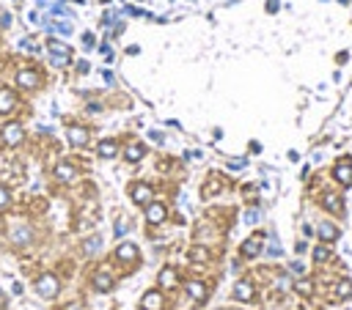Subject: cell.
<instances>
[{
    "mask_svg": "<svg viewBox=\"0 0 352 310\" xmlns=\"http://www.w3.org/2000/svg\"><path fill=\"white\" fill-rule=\"evenodd\" d=\"M47 50H50V58H53L55 66H66V63H69V58H72V50H69V44L55 42V39H50V42H47Z\"/></svg>",
    "mask_w": 352,
    "mask_h": 310,
    "instance_id": "6da1fadb",
    "label": "cell"
},
{
    "mask_svg": "<svg viewBox=\"0 0 352 310\" xmlns=\"http://www.w3.org/2000/svg\"><path fill=\"white\" fill-rule=\"evenodd\" d=\"M58 277H55V274H42V277H39L36 280V291L42 294V297H55V294H58Z\"/></svg>",
    "mask_w": 352,
    "mask_h": 310,
    "instance_id": "7a4b0ae2",
    "label": "cell"
},
{
    "mask_svg": "<svg viewBox=\"0 0 352 310\" xmlns=\"http://www.w3.org/2000/svg\"><path fill=\"white\" fill-rule=\"evenodd\" d=\"M19 140H22V124H6L3 126V143L6 146H17Z\"/></svg>",
    "mask_w": 352,
    "mask_h": 310,
    "instance_id": "3957f363",
    "label": "cell"
},
{
    "mask_svg": "<svg viewBox=\"0 0 352 310\" xmlns=\"http://www.w3.org/2000/svg\"><path fill=\"white\" fill-rule=\"evenodd\" d=\"M151 190H149V184H135L132 187V201L135 203H141V206H149L151 203Z\"/></svg>",
    "mask_w": 352,
    "mask_h": 310,
    "instance_id": "277c9868",
    "label": "cell"
},
{
    "mask_svg": "<svg viewBox=\"0 0 352 310\" xmlns=\"http://www.w3.org/2000/svg\"><path fill=\"white\" fill-rule=\"evenodd\" d=\"M333 176L344 187H350L352 184V162H339V165H336V170H333Z\"/></svg>",
    "mask_w": 352,
    "mask_h": 310,
    "instance_id": "5b68a950",
    "label": "cell"
},
{
    "mask_svg": "<svg viewBox=\"0 0 352 310\" xmlns=\"http://www.w3.org/2000/svg\"><path fill=\"white\" fill-rule=\"evenodd\" d=\"M259 253H262V236H251V239L242 245V256H245V258H256Z\"/></svg>",
    "mask_w": 352,
    "mask_h": 310,
    "instance_id": "8992f818",
    "label": "cell"
},
{
    "mask_svg": "<svg viewBox=\"0 0 352 310\" xmlns=\"http://www.w3.org/2000/svg\"><path fill=\"white\" fill-rule=\"evenodd\" d=\"M234 297H237L239 302H251L253 299V286L248 280H239L237 286H234Z\"/></svg>",
    "mask_w": 352,
    "mask_h": 310,
    "instance_id": "52a82bcc",
    "label": "cell"
},
{
    "mask_svg": "<svg viewBox=\"0 0 352 310\" xmlns=\"http://www.w3.org/2000/svg\"><path fill=\"white\" fill-rule=\"evenodd\" d=\"M17 83L22 85V88H36V85H39V74L33 72V69H22V72L17 74Z\"/></svg>",
    "mask_w": 352,
    "mask_h": 310,
    "instance_id": "ba28073f",
    "label": "cell"
},
{
    "mask_svg": "<svg viewBox=\"0 0 352 310\" xmlns=\"http://www.w3.org/2000/svg\"><path fill=\"white\" fill-rule=\"evenodd\" d=\"M141 308H143V310H162V294L149 291L143 299H141Z\"/></svg>",
    "mask_w": 352,
    "mask_h": 310,
    "instance_id": "9c48e42d",
    "label": "cell"
},
{
    "mask_svg": "<svg viewBox=\"0 0 352 310\" xmlns=\"http://www.w3.org/2000/svg\"><path fill=\"white\" fill-rule=\"evenodd\" d=\"M66 137H69L72 146H83L85 140H88V132H85L83 126H69V129H66Z\"/></svg>",
    "mask_w": 352,
    "mask_h": 310,
    "instance_id": "30bf717a",
    "label": "cell"
},
{
    "mask_svg": "<svg viewBox=\"0 0 352 310\" xmlns=\"http://www.w3.org/2000/svg\"><path fill=\"white\" fill-rule=\"evenodd\" d=\"M316 233H319V239H322V242H333V239H339V228H336L333 222H319Z\"/></svg>",
    "mask_w": 352,
    "mask_h": 310,
    "instance_id": "8fae6325",
    "label": "cell"
},
{
    "mask_svg": "<svg viewBox=\"0 0 352 310\" xmlns=\"http://www.w3.org/2000/svg\"><path fill=\"white\" fill-rule=\"evenodd\" d=\"M14 104H17V96L8 88H0V113H11Z\"/></svg>",
    "mask_w": 352,
    "mask_h": 310,
    "instance_id": "7c38bea8",
    "label": "cell"
},
{
    "mask_svg": "<svg viewBox=\"0 0 352 310\" xmlns=\"http://www.w3.org/2000/svg\"><path fill=\"white\" fill-rule=\"evenodd\" d=\"M146 220L149 222H162L165 220V206H162V203H149V209H146Z\"/></svg>",
    "mask_w": 352,
    "mask_h": 310,
    "instance_id": "4fadbf2b",
    "label": "cell"
},
{
    "mask_svg": "<svg viewBox=\"0 0 352 310\" xmlns=\"http://www.w3.org/2000/svg\"><path fill=\"white\" fill-rule=\"evenodd\" d=\"M110 286H113V277H110L105 269H99V272L94 274V288L96 291H110Z\"/></svg>",
    "mask_w": 352,
    "mask_h": 310,
    "instance_id": "5bb4252c",
    "label": "cell"
},
{
    "mask_svg": "<svg viewBox=\"0 0 352 310\" xmlns=\"http://www.w3.org/2000/svg\"><path fill=\"white\" fill-rule=\"evenodd\" d=\"M187 294H190V299H196V302H204V299H207V286L193 280V283H187Z\"/></svg>",
    "mask_w": 352,
    "mask_h": 310,
    "instance_id": "9a60e30c",
    "label": "cell"
},
{
    "mask_svg": "<svg viewBox=\"0 0 352 310\" xmlns=\"http://www.w3.org/2000/svg\"><path fill=\"white\" fill-rule=\"evenodd\" d=\"M135 256H138V247L132 245V242H124V245H119V250H116V258H119V261H132Z\"/></svg>",
    "mask_w": 352,
    "mask_h": 310,
    "instance_id": "2e32d148",
    "label": "cell"
},
{
    "mask_svg": "<svg viewBox=\"0 0 352 310\" xmlns=\"http://www.w3.org/2000/svg\"><path fill=\"white\" fill-rule=\"evenodd\" d=\"M44 28L47 30H55V33H61V36H72V22H50V19H44Z\"/></svg>",
    "mask_w": 352,
    "mask_h": 310,
    "instance_id": "e0dca14e",
    "label": "cell"
},
{
    "mask_svg": "<svg viewBox=\"0 0 352 310\" xmlns=\"http://www.w3.org/2000/svg\"><path fill=\"white\" fill-rule=\"evenodd\" d=\"M116 151H119V146H116L113 140H102V143H99V156H102V159H113Z\"/></svg>",
    "mask_w": 352,
    "mask_h": 310,
    "instance_id": "ac0fdd59",
    "label": "cell"
},
{
    "mask_svg": "<svg viewBox=\"0 0 352 310\" xmlns=\"http://www.w3.org/2000/svg\"><path fill=\"white\" fill-rule=\"evenodd\" d=\"M176 283H179V277H176L173 269H162V272H160V286L162 288H173Z\"/></svg>",
    "mask_w": 352,
    "mask_h": 310,
    "instance_id": "d6986e66",
    "label": "cell"
},
{
    "mask_svg": "<svg viewBox=\"0 0 352 310\" xmlns=\"http://www.w3.org/2000/svg\"><path fill=\"white\" fill-rule=\"evenodd\" d=\"M28 239H30V231H28V228H11V242H14V245H25V242H28Z\"/></svg>",
    "mask_w": 352,
    "mask_h": 310,
    "instance_id": "ffe728a7",
    "label": "cell"
},
{
    "mask_svg": "<svg viewBox=\"0 0 352 310\" xmlns=\"http://www.w3.org/2000/svg\"><path fill=\"white\" fill-rule=\"evenodd\" d=\"M55 176H58V179H64V181H69L74 176V167L66 165V162H58V165H55Z\"/></svg>",
    "mask_w": 352,
    "mask_h": 310,
    "instance_id": "44dd1931",
    "label": "cell"
},
{
    "mask_svg": "<svg viewBox=\"0 0 352 310\" xmlns=\"http://www.w3.org/2000/svg\"><path fill=\"white\" fill-rule=\"evenodd\" d=\"M336 297H339V299H350L352 297V280H341L339 286H336Z\"/></svg>",
    "mask_w": 352,
    "mask_h": 310,
    "instance_id": "7402d4cb",
    "label": "cell"
},
{
    "mask_svg": "<svg viewBox=\"0 0 352 310\" xmlns=\"http://www.w3.org/2000/svg\"><path fill=\"white\" fill-rule=\"evenodd\" d=\"M143 154H146V149L143 146H130V149H127V159L130 162H138V159H143Z\"/></svg>",
    "mask_w": 352,
    "mask_h": 310,
    "instance_id": "603a6c76",
    "label": "cell"
},
{
    "mask_svg": "<svg viewBox=\"0 0 352 310\" xmlns=\"http://www.w3.org/2000/svg\"><path fill=\"white\" fill-rule=\"evenodd\" d=\"M99 245H102V236H91L88 242H85L83 250L88 253V256H94V253H99Z\"/></svg>",
    "mask_w": 352,
    "mask_h": 310,
    "instance_id": "cb8c5ba5",
    "label": "cell"
},
{
    "mask_svg": "<svg viewBox=\"0 0 352 310\" xmlns=\"http://www.w3.org/2000/svg\"><path fill=\"white\" fill-rule=\"evenodd\" d=\"M325 209H328V211H341L339 198H336V195H325Z\"/></svg>",
    "mask_w": 352,
    "mask_h": 310,
    "instance_id": "d4e9b609",
    "label": "cell"
},
{
    "mask_svg": "<svg viewBox=\"0 0 352 310\" xmlns=\"http://www.w3.org/2000/svg\"><path fill=\"white\" fill-rule=\"evenodd\" d=\"M328 258H330V250H328V247H316V250H314V261H316V263L328 261Z\"/></svg>",
    "mask_w": 352,
    "mask_h": 310,
    "instance_id": "484cf974",
    "label": "cell"
},
{
    "mask_svg": "<svg viewBox=\"0 0 352 310\" xmlns=\"http://www.w3.org/2000/svg\"><path fill=\"white\" fill-rule=\"evenodd\" d=\"M8 201H11L8 190H3V187H0V209H3V206H8Z\"/></svg>",
    "mask_w": 352,
    "mask_h": 310,
    "instance_id": "4316f807",
    "label": "cell"
},
{
    "mask_svg": "<svg viewBox=\"0 0 352 310\" xmlns=\"http://www.w3.org/2000/svg\"><path fill=\"white\" fill-rule=\"evenodd\" d=\"M256 220H259V211H245V217H242V222H248V225Z\"/></svg>",
    "mask_w": 352,
    "mask_h": 310,
    "instance_id": "83f0119b",
    "label": "cell"
},
{
    "mask_svg": "<svg viewBox=\"0 0 352 310\" xmlns=\"http://www.w3.org/2000/svg\"><path fill=\"white\" fill-rule=\"evenodd\" d=\"M289 269H292V274H297V277H303V274H305V266H303V263H292Z\"/></svg>",
    "mask_w": 352,
    "mask_h": 310,
    "instance_id": "f1b7e54d",
    "label": "cell"
},
{
    "mask_svg": "<svg viewBox=\"0 0 352 310\" xmlns=\"http://www.w3.org/2000/svg\"><path fill=\"white\" fill-rule=\"evenodd\" d=\"M297 291H300V294H311V283H308V280H300V283H297Z\"/></svg>",
    "mask_w": 352,
    "mask_h": 310,
    "instance_id": "f546056e",
    "label": "cell"
},
{
    "mask_svg": "<svg viewBox=\"0 0 352 310\" xmlns=\"http://www.w3.org/2000/svg\"><path fill=\"white\" fill-rule=\"evenodd\" d=\"M83 44H85V47H94V44H96V39L91 36V33H85V36H83Z\"/></svg>",
    "mask_w": 352,
    "mask_h": 310,
    "instance_id": "4dcf8cb0",
    "label": "cell"
},
{
    "mask_svg": "<svg viewBox=\"0 0 352 310\" xmlns=\"http://www.w3.org/2000/svg\"><path fill=\"white\" fill-rule=\"evenodd\" d=\"M267 11H270V14L278 11V0H267Z\"/></svg>",
    "mask_w": 352,
    "mask_h": 310,
    "instance_id": "1f68e13d",
    "label": "cell"
},
{
    "mask_svg": "<svg viewBox=\"0 0 352 310\" xmlns=\"http://www.w3.org/2000/svg\"><path fill=\"white\" fill-rule=\"evenodd\" d=\"M116 233H119V236H124V233H127V222H119V225H116Z\"/></svg>",
    "mask_w": 352,
    "mask_h": 310,
    "instance_id": "d6a6232c",
    "label": "cell"
},
{
    "mask_svg": "<svg viewBox=\"0 0 352 310\" xmlns=\"http://www.w3.org/2000/svg\"><path fill=\"white\" fill-rule=\"evenodd\" d=\"M64 310H83V305H80V302H72V305H66Z\"/></svg>",
    "mask_w": 352,
    "mask_h": 310,
    "instance_id": "836d02e7",
    "label": "cell"
},
{
    "mask_svg": "<svg viewBox=\"0 0 352 310\" xmlns=\"http://www.w3.org/2000/svg\"><path fill=\"white\" fill-rule=\"evenodd\" d=\"M336 60H339V63H347V60H350V52H339V58H336Z\"/></svg>",
    "mask_w": 352,
    "mask_h": 310,
    "instance_id": "e575fe53",
    "label": "cell"
}]
</instances>
